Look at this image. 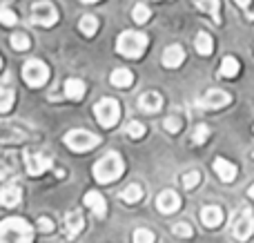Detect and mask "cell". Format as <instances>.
I'll return each mask as SVG.
<instances>
[{"label": "cell", "instance_id": "5b68a950", "mask_svg": "<svg viewBox=\"0 0 254 243\" xmlns=\"http://www.w3.org/2000/svg\"><path fill=\"white\" fill-rule=\"evenodd\" d=\"M94 114H96V121L101 127H114L121 119V105L114 98H103V101L96 103Z\"/></svg>", "mask_w": 254, "mask_h": 243}, {"label": "cell", "instance_id": "d590c367", "mask_svg": "<svg viewBox=\"0 0 254 243\" xmlns=\"http://www.w3.org/2000/svg\"><path fill=\"white\" fill-rule=\"evenodd\" d=\"M38 228L43 232H52L54 230V221H52V219H47V217H40L38 219Z\"/></svg>", "mask_w": 254, "mask_h": 243}, {"label": "cell", "instance_id": "6da1fadb", "mask_svg": "<svg viewBox=\"0 0 254 243\" xmlns=\"http://www.w3.org/2000/svg\"><path fill=\"white\" fill-rule=\"evenodd\" d=\"M34 228L25 219H4L0 223V243H31Z\"/></svg>", "mask_w": 254, "mask_h": 243}, {"label": "cell", "instance_id": "ee69618b", "mask_svg": "<svg viewBox=\"0 0 254 243\" xmlns=\"http://www.w3.org/2000/svg\"><path fill=\"white\" fill-rule=\"evenodd\" d=\"M252 129H254V127H252Z\"/></svg>", "mask_w": 254, "mask_h": 243}, {"label": "cell", "instance_id": "7a4b0ae2", "mask_svg": "<svg viewBox=\"0 0 254 243\" xmlns=\"http://www.w3.org/2000/svg\"><path fill=\"white\" fill-rule=\"evenodd\" d=\"M123 172H125V163L116 152L105 154L103 159L96 161V165H94V179H96L98 183H112V181L123 177Z\"/></svg>", "mask_w": 254, "mask_h": 243}, {"label": "cell", "instance_id": "60d3db41", "mask_svg": "<svg viewBox=\"0 0 254 243\" xmlns=\"http://www.w3.org/2000/svg\"><path fill=\"white\" fill-rule=\"evenodd\" d=\"M0 69H2V58H0Z\"/></svg>", "mask_w": 254, "mask_h": 243}, {"label": "cell", "instance_id": "4dcf8cb0", "mask_svg": "<svg viewBox=\"0 0 254 243\" xmlns=\"http://www.w3.org/2000/svg\"><path fill=\"white\" fill-rule=\"evenodd\" d=\"M131 241H134V243H154V241H156V237H154L152 230L138 228V230H134V237H131Z\"/></svg>", "mask_w": 254, "mask_h": 243}, {"label": "cell", "instance_id": "7402d4cb", "mask_svg": "<svg viewBox=\"0 0 254 243\" xmlns=\"http://www.w3.org/2000/svg\"><path fill=\"white\" fill-rule=\"evenodd\" d=\"M194 45H196V52L201 54V56H210V54L214 52V40H212V36L207 34V31H198Z\"/></svg>", "mask_w": 254, "mask_h": 243}, {"label": "cell", "instance_id": "2e32d148", "mask_svg": "<svg viewBox=\"0 0 254 243\" xmlns=\"http://www.w3.org/2000/svg\"><path fill=\"white\" fill-rule=\"evenodd\" d=\"M20 199H22V190L18 185H13V183L2 185V190H0V203L4 208H16L20 203Z\"/></svg>", "mask_w": 254, "mask_h": 243}, {"label": "cell", "instance_id": "74e56055", "mask_svg": "<svg viewBox=\"0 0 254 243\" xmlns=\"http://www.w3.org/2000/svg\"><path fill=\"white\" fill-rule=\"evenodd\" d=\"M234 2H237L241 9H248V7H250V2H252V0H234Z\"/></svg>", "mask_w": 254, "mask_h": 243}, {"label": "cell", "instance_id": "ba28073f", "mask_svg": "<svg viewBox=\"0 0 254 243\" xmlns=\"http://www.w3.org/2000/svg\"><path fill=\"white\" fill-rule=\"evenodd\" d=\"M31 20L40 27H54L58 22V9L52 2H36L31 7Z\"/></svg>", "mask_w": 254, "mask_h": 243}, {"label": "cell", "instance_id": "7c38bea8", "mask_svg": "<svg viewBox=\"0 0 254 243\" xmlns=\"http://www.w3.org/2000/svg\"><path fill=\"white\" fill-rule=\"evenodd\" d=\"M185 61V49L181 47V45H170V47L163 52V65L167 67V69H176V67H181Z\"/></svg>", "mask_w": 254, "mask_h": 243}, {"label": "cell", "instance_id": "cb8c5ba5", "mask_svg": "<svg viewBox=\"0 0 254 243\" xmlns=\"http://www.w3.org/2000/svg\"><path fill=\"white\" fill-rule=\"evenodd\" d=\"M121 199H123L125 203H138V201L143 199V187H140L138 183H131V185H127L123 190Z\"/></svg>", "mask_w": 254, "mask_h": 243}, {"label": "cell", "instance_id": "d6986e66", "mask_svg": "<svg viewBox=\"0 0 254 243\" xmlns=\"http://www.w3.org/2000/svg\"><path fill=\"white\" fill-rule=\"evenodd\" d=\"M85 83L80 78H69L65 80V96L69 98V101H80V98L85 96Z\"/></svg>", "mask_w": 254, "mask_h": 243}, {"label": "cell", "instance_id": "4316f807", "mask_svg": "<svg viewBox=\"0 0 254 243\" xmlns=\"http://www.w3.org/2000/svg\"><path fill=\"white\" fill-rule=\"evenodd\" d=\"M149 16H152V11H149L147 4H136L134 9H131V18H134V22H138V25H143V22L149 20Z\"/></svg>", "mask_w": 254, "mask_h": 243}, {"label": "cell", "instance_id": "d6a6232c", "mask_svg": "<svg viewBox=\"0 0 254 243\" xmlns=\"http://www.w3.org/2000/svg\"><path fill=\"white\" fill-rule=\"evenodd\" d=\"M0 22H2L4 27H13L18 22V16L9 7H0Z\"/></svg>", "mask_w": 254, "mask_h": 243}, {"label": "cell", "instance_id": "9c48e42d", "mask_svg": "<svg viewBox=\"0 0 254 243\" xmlns=\"http://www.w3.org/2000/svg\"><path fill=\"white\" fill-rule=\"evenodd\" d=\"M232 103V96L223 89H210V92L203 94V98L198 101V105L205 107V110H221V107L230 105Z\"/></svg>", "mask_w": 254, "mask_h": 243}, {"label": "cell", "instance_id": "836d02e7", "mask_svg": "<svg viewBox=\"0 0 254 243\" xmlns=\"http://www.w3.org/2000/svg\"><path fill=\"white\" fill-rule=\"evenodd\" d=\"M163 127H165L170 134H176V132H181V127H183V121H181L179 116H167V119L163 121Z\"/></svg>", "mask_w": 254, "mask_h": 243}, {"label": "cell", "instance_id": "44dd1931", "mask_svg": "<svg viewBox=\"0 0 254 243\" xmlns=\"http://www.w3.org/2000/svg\"><path fill=\"white\" fill-rule=\"evenodd\" d=\"M196 7L203 13H210L214 25H221V2L219 0H196Z\"/></svg>", "mask_w": 254, "mask_h": 243}, {"label": "cell", "instance_id": "83f0119b", "mask_svg": "<svg viewBox=\"0 0 254 243\" xmlns=\"http://www.w3.org/2000/svg\"><path fill=\"white\" fill-rule=\"evenodd\" d=\"M201 183V172L198 170H190L183 174V187L185 190H194V187Z\"/></svg>", "mask_w": 254, "mask_h": 243}, {"label": "cell", "instance_id": "b9f144b4", "mask_svg": "<svg viewBox=\"0 0 254 243\" xmlns=\"http://www.w3.org/2000/svg\"><path fill=\"white\" fill-rule=\"evenodd\" d=\"M4 2H11V0H4Z\"/></svg>", "mask_w": 254, "mask_h": 243}, {"label": "cell", "instance_id": "1f68e13d", "mask_svg": "<svg viewBox=\"0 0 254 243\" xmlns=\"http://www.w3.org/2000/svg\"><path fill=\"white\" fill-rule=\"evenodd\" d=\"M172 232H174V237H179V239H190V237L194 235L192 226H190V223H185V221L176 223V226L172 228Z\"/></svg>", "mask_w": 254, "mask_h": 243}, {"label": "cell", "instance_id": "277c9868", "mask_svg": "<svg viewBox=\"0 0 254 243\" xmlns=\"http://www.w3.org/2000/svg\"><path fill=\"white\" fill-rule=\"evenodd\" d=\"M63 141H65V145L69 147L71 152H89L101 143V136L87 132V129H71L69 134H65Z\"/></svg>", "mask_w": 254, "mask_h": 243}, {"label": "cell", "instance_id": "8992f818", "mask_svg": "<svg viewBox=\"0 0 254 243\" xmlns=\"http://www.w3.org/2000/svg\"><path fill=\"white\" fill-rule=\"evenodd\" d=\"M22 78H25V83L29 85V87H43L49 78V67L45 65L43 61H36L34 58V61L25 62V67H22Z\"/></svg>", "mask_w": 254, "mask_h": 243}, {"label": "cell", "instance_id": "9a60e30c", "mask_svg": "<svg viewBox=\"0 0 254 243\" xmlns=\"http://www.w3.org/2000/svg\"><path fill=\"white\" fill-rule=\"evenodd\" d=\"M138 107L145 112V114H156L163 107V98L158 92H145L143 96L138 98Z\"/></svg>", "mask_w": 254, "mask_h": 243}, {"label": "cell", "instance_id": "30bf717a", "mask_svg": "<svg viewBox=\"0 0 254 243\" xmlns=\"http://www.w3.org/2000/svg\"><path fill=\"white\" fill-rule=\"evenodd\" d=\"M25 165H27V172H29L31 177H40V174H45L49 168H52V159L45 154H38V152H27Z\"/></svg>", "mask_w": 254, "mask_h": 243}, {"label": "cell", "instance_id": "603a6c76", "mask_svg": "<svg viewBox=\"0 0 254 243\" xmlns=\"http://www.w3.org/2000/svg\"><path fill=\"white\" fill-rule=\"evenodd\" d=\"M239 69H241V65H239L237 58H234V56H225L223 62H221L219 76H223V78H234V76L239 74Z\"/></svg>", "mask_w": 254, "mask_h": 243}, {"label": "cell", "instance_id": "52a82bcc", "mask_svg": "<svg viewBox=\"0 0 254 243\" xmlns=\"http://www.w3.org/2000/svg\"><path fill=\"white\" fill-rule=\"evenodd\" d=\"M254 232V214L250 208H243L241 212H237L232 223V237L237 241H248Z\"/></svg>", "mask_w": 254, "mask_h": 243}, {"label": "cell", "instance_id": "3957f363", "mask_svg": "<svg viewBox=\"0 0 254 243\" xmlns=\"http://www.w3.org/2000/svg\"><path fill=\"white\" fill-rule=\"evenodd\" d=\"M147 49V36L140 31H123L116 40V52L125 58H138Z\"/></svg>", "mask_w": 254, "mask_h": 243}, {"label": "cell", "instance_id": "ffe728a7", "mask_svg": "<svg viewBox=\"0 0 254 243\" xmlns=\"http://www.w3.org/2000/svg\"><path fill=\"white\" fill-rule=\"evenodd\" d=\"M110 80H112V85H114V87L125 89V87H131V83H134V74H131L129 69H123V67H119V69L112 71Z\"/></svg>", "mask_w": 254, "mask_h": 243}, {"label": "cell", "instance_id": "ac0fdd59", "mask_svg": "<svg viewBox=\"0 0 254 243\" xmlns=\"http://www.w3.org/2000/svg\"><path fill=\"white\" fill-rule=\"evenodd\" d=\"M83 228H85V219L80 212H69L65 217V237L67 239H74Z\"/></svg>", "mask_w": 254, "mask_h": 243}, {"label": "cell", "instance_id": "8fae6325", "mask_svg": "<svg viewBox=\"0 0 254 243\" xmlns=\"http://www.w3.org/2000/svg\"><path fill=\"white\" fill-rule=\"evenodd\" d=\"M156 208L161 210L163 214H172L181 208V196L176 194L174 190H163L156 199Z\"/></svg>", "mask_w": 254, "mask_h": 243}, {"label": "cell", "instance_id": "e575fe53", "mask_svg": "<svg viewBox=\"0 0 254 243\" xmlns=\"http://www.w3.org/2000/svg\"><path fill=\"white\" fill-rule=\"evenodd\" d=\"M127 134H129L131 138H143L145 136V125L138 123V121H131V123H127Z\"/></svg>", "mask_w": 254, "mask_h": 243}, {"label": "cell", "instance_id": "5bb4252c", "mask_svg": "<svg viewBox=\"0 0 254 243\" xmlns=\"http://www.w3.org/2000/svg\"><path fill=\"white\" fill-rule=\"evenodd\" d=\"M201 223L205 228H219L223 223V210L219 205H205L201 210Z\"/></svg>", "mask_w": 254, "mask_h": 243}, {"label": "cell", "instance_id": "484cf974", "mask_svg": "<svg viewBox=\"0 0 254 243\" xmlns=\"http://www.w3.org/2000/svg\"><path fill=\"white\" fill-rule=\"evenodd\" d=\"M13 101H16V96H13V89L0 87V112H9V110H11Z\"/></svg>", "mask_w": 254, "mask_h": 243}, {"label": "cell", "instance_id": "7bdbcfd3", "mask_svg": "<svg viewBox=\"0 0 254 243\" xmlns=\"http://www.w3.org/2000/svg\"><path fill=\"white\" fill-rule=\"evenodd\" d=\"M252 159H254V152H252Z\"/></svg>", "mask_w": 254, "mask_h": 243}, {"label": "cell", "instance_id": "e0dca14e", "mask_svg": "<svg viewBox=\"0 0 254 243\" xmlns=\"http://www.w3.org/2000/svg\"><path fill=\"white\" fill-rule=\"evenodd\" d=\"M85 205H87V208H92L94 214H96L98 219H103L107 214L105 199H103V194H101V192H96V190H92V192H87V194H85Z\"/></svg>", "mask_w": 254, "mask_h": 243}, {"label": "cell", "instance_id": "ab89813d", "mask_svg": "<svg viewBox=\"0 0 254 243\" xmlns=\"http://www.w3.org/2000/svg\"><path fill=\"white\" fill-rule=\"evenodd\" d=\"M83 2H98V0H83Z\"/></svg>", "mask_w": 254, "mask_h": 243}, {"label": "cell", "instance_id": "f1b7e54d", "mask_svg": "<svg viewBox=\"0 0 254 243\" xmlns=\"http://www.w3.org/2000/svg\"><path fill=\"white\" fill-rule=\"evenodd\" d=\"M9 40H11V47L16 49V52H25V49L31 47V43H29V38H27V34H13Z\"/></svg>", "mask_w": 254, "mask_h": 243}, {"label": "cell", "instance_id": "d4e9b609", "mask_svg": "<svg viewBox=\"0 0 254 243\" xmlns=\"http://www.w3.org/2000/svg\"><path fill=\"white\" fill-rule=\"evenodd\" d=\"M78 27L85 36H94L98 31V18L96 16H83L78 22Z\"/></svg>", "mask_w": 254, "mask_h": 243}, {"label": "cell", "instance_id": "f35d334b", "mask_svg": "<svg viewBox=\"0 0 254 243\" xmlns=\"http://www.w3.org/2000/svg\"><path fill=\"white\" fill-rule=\"evenodd\" d=\"M248 194H250V199L254 201V185H250V190H248Z\"/></svg>", "mask_w": 254, "mask_h": 243}, {"label": "cell", "instance_id": "4fadbf2b", "mask_svg": "<svg viewBox=\"0 0 254 243\" xmlns=\"http://www.w3.org/2000/svg\"><path fill=\"white\" fill-rule=\"evenodd\" d=\"M214 172L223 183H232L237 179V165L230 163L228 159H214Z\"/></svg>", "mask_w": 254, "mask_h": 243}, {"label": "cell", "instance_id": "f546056e", "mask_svg": "<svg viewBox=\"0 0 254 243\" xmlns=\"http://www.w3.org/2000/svg\"><path fill=\"white\" fill-rule=\"evenodd\" d=\"M207 138H210V127H207V125H196V129H194V134H192L194 145H203Z\"/></svg>", "mask_w": 254, "mask_h": 243}, {"label": "cell", "instance_id": "8d00e7d4", "mask_svg": "<svg viewBox=\"0 0 254 243\" xmlns=\"http://www.w3.org/2000/svg\"><path fill=\"white\" fill-rule=\"evenodd\" d=\"M9 174H11V168H9L7 163H2V161H0V181H4Z\"/></svg>", "mask_w": 254, "mask_h": 243}]
</instances>
